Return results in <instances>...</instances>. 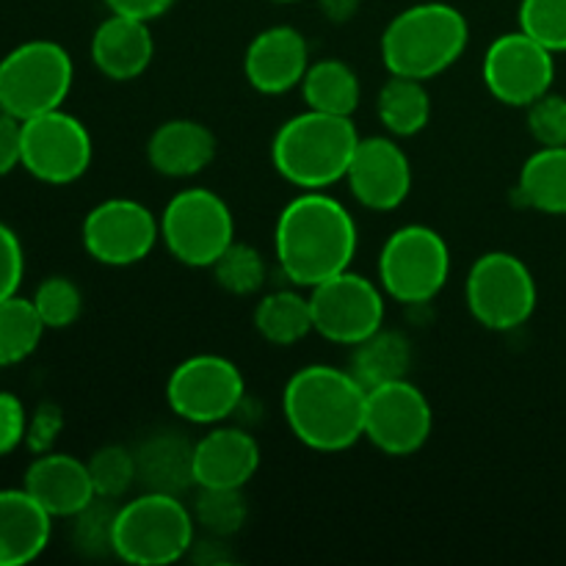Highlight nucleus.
I'll list each match as a JSON object with an SVG mask.
<instances>
[{"label":"nucleus","instance_id":"obj_1","mask_svg":"<svg viewBox=\"0 0 566 566\" xmlns=\"http://www.w3.org/2000/svg\"><path fill=\"white\" fill-rule=\"evenodd\" d=\"M357 247V221L329 193L304 191L280 210L274 227L276 263L296 287H315L348 271Z\"/></svg>","mask_w":566,"mask_h":566},{"label":"nucleus","instance_id":"obj_2","mask_svg":"<svg viewBox=\"0 0 566 566\" xmlns=\"http://www.w3.org/2000/svg\"><path fill=\"white\" fill-rule=\"evenodd\" d=\"M368 390L352 370L335 365H307L287 379L282 390V415L302 446L337 453L365 437Z\"/></svg>","mask_w":566,"mask_h":566},{"label":"nucleus","instance_id":"obj_3","mask_svg":"<svg viewBox=\"0 0 566 566\" xmlns=\"http://www.w3.org/2000/svg\"><path fill=\"white\" fill-rule=\"evenodd\" d=\"M359 133L352 116L324 114L307 108L291 116L276 130L271 142V160L282 180L302 191H324L337 180H346V171L357 153Z\"/></svg>","mask_w":566,"mask_h":566},{"label":"nucleus","instance_id":"obj_4","mask_svg":"<svg viewBox=\"0 0 566 566\" xmlns=\"http://www.w3.org/2000/svg\"><path fill=\"white\" fill-rule=\"evenodd\" d=\"M470 42L468 17L451 3H415L387 22L381 61L390 75L429 81L457 64Z\"/></svg>","mask_w":566,"mask_h":566},{"label":"nucleus","instance_id":"obj_5","mask_svg":"<svg viewBox=\"0 0 566 566\" xmlns=\"http://www.w3.org/2000/svg\"><path fill=\"white\" fill-rule=\"evenodd\" d=\"M193 512L180 495L144 492L122 503L114 525V556L136 566H166L188 556Z\"/></svg>","mask_w":566,"mask_h":566},{"label":"nucleus","instance_id":"obj_6","mask_svg":"<svg viewBox=\"0 0 566 566\" xmlns=\"http://www.w3.org/2000/svg\"><path fill=\"white\" fill-rule=\"evenodd\" d=\"M75 64L59 42L31 39L0 59V108L20 122L64 105Z\"/></svg>","mask_w":566,"mask_h":566},{"label":"nucleus","instance_id":"obj_7","mask_svg":"<svg viewBox=\"0 0 566 566\" xmlns=\"http://www.w3.org/2000/svg\"><path fill=\"white\" fill-rule=\"evenodd\" d=\"M160 238L171 258L191 269H210L235 241V219L224 199L210 188H186L166 202Z\"/></svg>","mask_w":566,"mask_h":566},{"label":"nucleus","instance_id":"obj_8","mask_svg":"<svg viewBox=\"0 0 566 566\" xmlns=\"http://www.w3.org/2000/svg\"><path fill=\"white\" fill-rule=\"evenodd\" d=\"M451 276V249L426 224L398 227L379 252L381 291L401 304H426Z\"/></svg>","mask_w":566,"mask_h":566},{"label":"nucleus","instance_id":"obj_9","mask_svg":"<svg viewBox=\"0 0 566 566\" xmlns=\"http://www.w3.org/2000/svg\"><path fill=\"white\" fill-rule=\"evenodd\" d=\"M464 296L484 329L512 332L528 324L539 302V287L517 254L486 252L470 265Z\"/></svg>","mask_w":566,"mask_h":566},{"label":"nucleus","instance_id":"obj_10","mask_svg":"<svg viewBox=\"0 0 566 566\" xmlns=\"http://www.w3.org/2000/svg\"><path fill=\"white\" fill-rule=\"evenodd\" d=\"M247 396V381L232 359L219 354H197L171 370L166 401L177 418L199 426H216L232 418Z\"/></svg>","mask_w":566,"mask_h":566},{"label":"nucleus","instance_id":"obj_11","mask_svg":"<svg viewBox=\"0 0 566 566\" xmlns=\"http://www.w3.org/2000/svg\"><path fill=\"white\" fill-rule=\"evenodd\" d=\"M313 332L337 346H357L385 326V291L352 269L310 287Z\"/></svg>","mask_w":566,"mask_h":566},{"label":"nucleus","instance_id":"obj_12","mask_svg":"<svg viewBox=\"0 0 566 566\" xmlns=\"http://www.w3.org/2000/svg\"><path fill=\"white\" fill-rule=\"evenodd\" d=\"M94 144L86 125L64 108L22 122V169L50 186L81 180L92 166Z\"/></svg>","mask_w":566,"mask_h":566},{"label":"nucleus","instance_id":"obj_13","mask_svg":"<svg viewBox=\"0 0 566 566\" xmlns=\"http://www.w3.org/2000/svg\"><path fill=\"white\" fill-rule=\"evenodd\" d=\"M481 75L497 103L528 108L534 99L551 92L556 81V53L525 31L501 33L486 48Z\"/></svg>","mask_w":566,"mask_h":566},{"label":"nucleus","instance_id":"obj_14","mask_svg":"<svg viewBox=\"0 0 566 566\" xmlns=\"http://www.w3.org/2000/svg\"><path fill=\"white\" fill-rule=\"evenodd\" d=\"M434 412L426 392L409 379L387 381L368 390L365 440L387 457H412L429 442Z\"/></svg>","mask_w":566,"mask_h":566},{"label":"nucleus","instance_id":"obj_15","mask_svg":"<svg viewBox=\"0 0 566 566\" xmlns=\"http://www.w3.org/2000/svg\"><path fill=\"white\" fill-rule=\"evenodd\" d=\"M160 238V219L136 199H105L83 219V247L97 263L125 269L142 263Z\"/></svg>","mask_w":566,"mask_h":566},{"label":"nucleus","instance_id":"obj_16","mask_svg":"<svg viewBox=\"0 0 566 566\" xmlns=\"http://www.w3.org/2000/svg\"><path fill=\"white\" fill-rule=\"evenodd\" d=\"M346 182L363 208L387 213L401 208L412 191V164L390 136L359 138Z\"/></svg>","mask_w":566,"mask_h":566},{"label":"nucleus","instance_id":"obj_17","mask_svg":"<svg viewBox=\"0 0 566 566\" xmlns=\"http://www.w3.org/2000/svg\"><path fill=\"white\" fill-rule=\"evenodd\" d=\"M310 66V44L293 25H274L249 42L243 72L260 94H285L302 86Z\"/></svg>","mask_w":566,"mask_h":566},{"label":"nucleus","instance_id":"obj_18","mask_svg":"<svg viewBox=\"0 0 566 566\" xmlns=\"http://www.w3.org/2000/svg\"><path fill=\"white\" fill-rule=\"evenodd\" d=\"M22 490L50 514V517H75L97 497L88 464L72 453H36L25 470Z\"/></svg>","mask_w":566,"mask_h":566},{"label":"nucleus","instance_id":"obj_19","mask_svg":"<svg viewBox=\"0 0 566 566\" xmlns=\"http://www.w3.org/2000/svg\"><path fill=\"white\" fill-rule=\"evenodd\" d=\"M260 468V446L249 431L216 426L193 442V486L243 490Z\"/></svg>","mask_w":566,"mask_h":566},{"label":"nucleus","instance_id":"obj_20","mask_svg":"<svg viewBox=\"0 0 566 566\" xmlns=\"http://www.w3.org/2000/svg\"><path fill=\"white\" fill-rule=\"evenodd\" d=\"M155 55V39L147 20L114 14L105 17L92 36V61L108 81H136Z\"/></svg>","mask_w":566,"mask_h":566},{"label":"nucleus","instance_id":"obj_21","mask_svg":"<svg viewBox=\"0 0 566 566\" xmlns=\"http://www.w3.org/2000/svg\"><path fill=\"white\" fill-rule=\"evenodd\" d=\"M147 158L158 175L193 177L213 164L216 136L197 119H169L149 136Z\"/></svg>","mask_w":566,"mask_h":566},{"label":"nucleus","instance_id":"obj_22","mask_svg":"<svg viewBox=\"0 0 566 566\" xmlns=\"http://www.w3.org/2000/svg\"><path fill=\"white\" fill-rule=\"evenodd\" d=\"M53 517L25 490H0V566H22L48 547Z\"/></svg>","mask_w":566,"mask_h":566},{"label":"nucleus","instance_id":"obj_23","mask_svg":"<svg viewBox=\"0 0 566 566\" xmlns=\"http://www.w3.org/2000/svg\"><path fill=\"white\" fill-rule=\"evenodd\" d=\"M138 484L147 492L182 495L193 486V442L177 431H160L136 448Z\"/></svg>","mask_w":566,"mask_h":566},{"label":"nucleus","instance_id":"obj_24","mask_svg":"<svg viewBox=\"0 0 566 566\" xmlns=\"http://www.w3.org/2000/svg\"><path fill=\"white\" fill-rule=\"evenodd\" d=\"M517 205L547 216H566V147H539L523 164L514 186Z\"/></svg>","mask_w":566,"mask_h":566},{"label":"nucleus","instance_id":"obj_25","mask_svg":"<svg viewBox=\"0 0 566 566\" xmlns=\"http://www.w3.org/2000/svg\"><path fill=\"white\" fill-rule=\"evenodd\" d=\"M352 348L354 352L348 370L365 390H374V387L387 385V381L407 379L409 365H412V343L407 340L403 332L381 326V329H376L374 335L365 337L363 343Z\"/></svg>","mask_w":566,"mask_h":566},{"label":"nucleus","instance_id":"obj_26","mask_svg":"<svg viewBox=\"0 0 566 566\" xmlns=\"http://www.w3.org/2000/svg\"><path fill=\"white\" fill-rule=\"evenodd\" d=\"M302 94L307 108L324 111V114L352 116L363 99V83L357 72L340 59H321L307 66L302 81Z\"/></svg>","mask_w":566,"mask_h":566},{"label":"nucleus","instance_id":"obj_27","mask_svg":"<svg viewBox=\"0 0 566 566\" xmlns=\"http://www.w3.org/2000/svg\"><path fill=\"white\" fill-rule=\"evenodd\" d=\"M376 114L392 136H418L431 119V97L423 81L390 75V81L379 88V97H376Z\"/></svg>","mask_w":566,"mask_h":566},{"label":"nucleus","instance_id":"obj_28","mask_svg":"<svg viewBox=\"0 0 566 566\" xmlns=\"http://www.w3.org/2000/svg\"><path fill=\"white\" fill-rule=\"evenodd\" d=\"M254 329L271 346H296L313 332L310 296L298 291H274L254 307Z\"/></svg>","mask_w":566,"mask_h":566},{"label":"nucleus","instance_id":"obj_29","mask_svg":"<svg viewBox=\"0 0 566 566\" xmlns=\"http://www.w3.org/2000/svg\"><path fill=\"white\" fill-rule=\"evenodd\" d=\"M48 326L39 318L31 298L9 296L0 302V368L22 363L36 352Z\"/></svg>","mask_w":566,"mask_h":566},{"label":"nucleus","instance_id":"obj_30","mask_svg":"<svg viewBox=\"0 0 566 566\" xmlns=\"http://www.w3.org/2000/svg\"><path fill=\"white\" fill-rule=\"evenodd\" d=\"M193 520L199 528L210 536H235L247 525L249 506L243 490H216V486H199L197 503H193Z\"/></svg>","mask_w":566,"mask_h":566},{"label":"nucleus","instance_id":"obj_31","mask_svg":"<svg viewBox=\"0 0 566 566\" xmlns=\"http://www.w3.org/2000/svg\"><path fill=\"white\" fill-rule=\"evenodd\" d=\"M116 501L94 497L83 512L72 517V545L77 553L88 558L114 556V525H116Z\"/></svg>","mask_w":566,"mask_h":566},{"label":"nucleus","instance_id":"obj_32","mask_svg":"<svg viewBox=\"0 0 566 566\" xmlns=\"http://www.w3.org/2000/svg\"><path fill=\"white\" fill-rule=\"evenodd\" d=\"M210 269L216 282L232 296H252L265 285V260L249 243L232 241Z\"/></svg>","mask_w":566,"mask_h":566},{"label":"nucleus","instance_id":"obj_33","mask_svg":"<svg viewBox=\"0 0 566 566\" xmlns=\"http://www.w3.org/2000/svg\"><path fill=\"white\" fill-rule=\"evenodd\" d=\"M88 473L97 497L108 501H122L133 484H138L136 473V453L125 446H103L88 459Z\"/></svg>","mask_w":566,"mask_h":566},{"label":"nucleus","instance_id":"obj_34","mask_svg":"<svg viewBox=\"0 0 566 566\" xmlns=\"http://www.w3.org/2000/svg\"><path fill=\"white\" fill-rule=\"evenodd\" d=\"M33 307L48 329H66L83 313L81 287L70 276H48L33 293Z\"/></svg>","mask_w":566,"mask_h":566},{"label":"nucleus","instance_id":"obj_35","mask_svg":"<svg viewBox=\"0 0 566 566\" xmlns=\"http://www.w3.org/2000/svg\"><path fill=\"white\" fill-rule=\"evenodd\" d=\"M517 14L520 31L553 53H566V0H523Z\"/></svg>","mask_w":566,"mask_h":566},{"label":"nucleus","instance_id":"obj_36","mask_svg":"<svg viewBox=\"0 0 566 566\" xmlns=\"http://www.w3.org/2000/svg\"><path fill=\"white\" fill-rule=\"evenodd\" d=\"M525 125L539 147H566V97L553 92L542 94L528 105Z\"/></svg>","mask_w":566,"mask_h":566},{"label":"nucleus","instance_id":"obj_37","mask_svg":"<svg viewBox=\"0 0 566 566\" xmlns=\"http://www.w3.org/2000/svg\"><path fill=\"white\" fill-rule=\"evenodd\" d=\"M25 274V258H22V243L9 224L0 221V302L14 296Z\"/></svg>","mask_w":566,"mask_h":566},{"label":"nucleus","instance_id":"obj_38","mask_svg":"<svg viewBox=\"0 0 566 566\" xmlns=\"http://www.w3.org/2000/svg\"><path fill=\"white\" fill-rule=\"evenodd\" d=\"M61 429H64V412L55 403H39L36 412L28 418L25 446L33 453L53 451V442L59 440Z\"/></svg>","mask_w":566,"mask_h":566},{"label":"nucleus","instance_id":"obj_39","mask_svg":"<svg viewBox=\"0 0 566 566\" xmlns=\"http://www.w3.org/2000/svg\"><path fill=\"white\" fill-rule=\"evenodd\" d=\"M28 412L14 392H0V457L25 442Z\"/></svg>","mask_w":566,"mask_h":566},{"label":"nucleus","instance_id":"obj_40","mask_svg":"<svg viewBox=\"0 0 566 566\" xmlns=\"http://www.w3.org/2000/svg\"><path fill=\"white\" fill-rule=\"evenodd\" d=\"M22 166V122L0 108V177Z\"/></svg>","mask_w":566,"mask_h":566},{"label":"nucleus","instance_id":"obj_41","mask_svg":"<svg viewBox=\"0 0 566 566\" xmlns=\"http://www.w3.org/2000/svg\"><path fill=\"white\" fill-rule=\"evenodd\" d=\"M114 14H125V17H136V20H158L164 17L166 11L175 6V0H105Z\"/></svg>","mask_w":566,"mask_h":566},{"label":"nucleus","instance_id":"obj_42","mask_svg":"<svg viewBox=\"0 0 566 566\" xmlns=\"http://www.w3.org/2000/svg\"><path fill=\"white\" fill-rule=\"evenodd\" d=\"M188 556H191L197 564H208V566L232 562V553L227 551L224 536H210V534H208V539H202V542L193 539Z\"/></svg>","mask_w":566,"mask_h":566},{"label":"nucleus","instance_id":"obj_43","mask_svg":"<svg viewBox=\"0 0 566 566\" xmlns=\"http://www.w3.org/2000/svg\"><path fill=\"white\" fill-rule=\"evenodd\" d=\"M363 0H318L321 14L329 22H348L357 17Z\"/></svg>","mask_w":566,"mask_h":566},{"label":"nucleus","instance_id":"obj_44","mask_svg":"<svg viewBox=\"0 0 566 566\" xmlns=\"http://www.w3.org/2000/svg\"><path fill=\"white\" fill-rule=\"evenodd\" d=\"M274 3H298V0H274Z\"/></svg>","mask_w":566,"mask_h":566}]
</instances>
